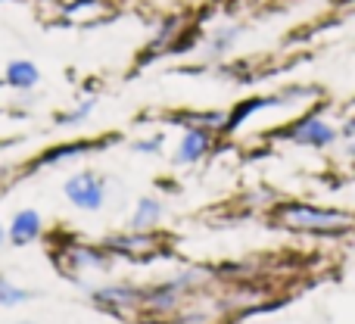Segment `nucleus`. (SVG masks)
I'll return each mask as SVG.
<instances>
[{"label":"nucleus","mask_w":355,"mask_h":324,"mask_svg":"<svg viewBox=\"0 0 355 324\" xmlns=\"http://www.w3.org/2000/svg\"><path fill=\"white\" fill-rule=\"evenodd\" d=\"M275 221L290 231H309V234H324V237H340V234L355 231V219L337 209H318L306 206V203H287L275 212Z\"/></svg>","instance_id":"obj_1"},{"label":"nucleus","mask_w":355,"mask_h":324,"mask_svg":"<svg viewBox=\"0 0 355 324\" xmlns=\"http://www.w3.org/2000/svg\"><path fill=\"white\" fill-rule=\"evenodd\" d=\"M66 196L75 203L78 209H100L103 206V181L91 171H81V175H72L66 181Z\"/></svg>","instance_id":"obj_2"},{"label":"nucleus","mask_w":355,"mask_h":324,"mask_svg":"<svg viewBox=\"0 0 355 324\" xmlns=\"http://www.w3.org/2000/svg\"><path fill=\"white\" fill-rule=\"evenodd\" d=\"M290 137L296 144H306V147H327V144L337 141V131L331 125H324L321 119H306V122H300L290 131Z\"/></svg>","instance_id":"obj_3"},{"label":"nucleus","mask_w":355,"mask_h":324,"mask_svg":"<svg viewBox=\"0 0 355 324\" xmlns=\"http://www.w3.org/2000/svg\"><path fill=\"white\" fill-rule=\"evenodd\" d=\"M106 246L128 259H135V262H144V259L156 250V237H141V234H135V237H110Z\"/></svg>","instance_id":"obj_4"},{"label":"nucleus","mask_w":355,"mask_h":324,"mask_svg":"<svg viewBox=\"0 0 355 324\" xmlns=\"http://www.w3.org/2000/svg\"><path fill=\"white\" fill-rule=\"evenodd\" d=\"M209 144H212V135H209L206 128H190L187 135L181 137V147H178V162L200 160V156L209 150Z\"/></svg>","instance_id":"obj_5"},{"label":"nucleus","mask_w":355,"mask_h":324,"mask_svg":"<svg viewBox=\"0 0 355 324\" xmlns=\"http://www.w3.org/2000/svg\"><path fill=\"white\" fill-rule=\"evenodd\" d=\"M3 78H6V85H10V87L28 91V87H35V85H37L41 72H37V66H35V62H28V60H12L10 66H6Z\"/></svg>","instance_id":"obj_6"},{"label":"nucleus","mask_w":355,"mask_h":324,"mask_svg":"<svg viewBox=\"0 0 355 324\" xmlns=\"http://www.w3.org/2000/svg\"><path fill=\"white\" fill-rule=\"evenodd\" d=\"M37 234H41V215H37L35 209H22V212H16L12 228H10L12 244H28V240H35Z\"/></svg>","instance_id":"obj_7"},{"label":"nucleus","mask_w":355,"mask_h":324,"mask_svg":"<svg viewBox=\"0 0 355 324\" xmlns=\"http://www.w3.org/2000/svg\"><path fill=\"white\" fill-rule=\"evenodd\" d=\"M97 302H110V306H135V302L144 300L141 290H131V287H103L94 293Z\"/></svg>","instance_id":"obj_8"},{"label":"nucleus","mask_w":355,"mask_h":324,"mask_svg":"<svg viewBox=\"0 0 355 324\" xmlns=\"http://www.w3.org/2000/svg\"><path fill=\"white\" fill-rule=\"evenodd\" d=\"M66 262H72L75 268H103L106 259L97 250H91V246H69Z\"/></svg>","instance_id":"obj_9"},{"label":"nucleus","mask_w":355,"mask_h":324,"mask_svg":"<svg viewBox=\"0 0 355 324\" xmlns=\"http://www.w3.org/2000/svg\"><path fill=\"white\" fill-rule=\"evenodd\" d=\"M159 212H162L159 200L144 196V200L137 203V212H135V219H131V225H135V228H153L156 221H159Z\"/></svg>","instance_id":"obj_10"},{"label":"nucleus","mask_w":355,"mask_h":324,"mask_svg":"<svg viewBox=\"0 0 355 324\" xmlns=\"http://www.w3.org/2000/svg\"><path fill=\"white\" fill-rule=\"evenodd\" d=\"M240 31H243V28H240V25H225V28H218L212 37H209V47H206V50H209V53H212V56L225 53L227 47H234V41H237V37H240Z\"/></svg>","instance_id":"obj_11"},{"label":"nucleus","mask_w":355,"mask_h":324,"mask_svg":"<svg viewBox=\"0 0 355 324\" xmlns=\"http://www.w3.org/2000/svg\"><path fill=\"white\" fill-rule=\"evenodd\" d=\"M22 300H28V293H25V290H19V287H12L10 281H3V278H0V306H19Z\"/></svg>","instance_id":"obj_12"},{"label":"nucleus","mask_w":355,"mask_h":324,"mask_svg":"<svg viewBox=\"0 0 355 324\" xmlns=\"http://www.w3.org/2000/svg\"><path fill=\"white\" fill-rule=\"evenodd\" d=\"M94 106H97V100L91 97V100H85V103H81L75 112H69V116H60V119H56V122H60V125H75V122H85V119L91 116V110H94Z\"/></svg>","instance_id":"obj_13"},{"label":"nucleus","mask_w":355,"mask_h":324,"mask_svg":"<svg viewBox=\"0 0 355 324\" xmlns=\"http://www.w3.org/2000/svg\"><path fill=\"white\" fill-rule=\"evenodd\" d=\"M162 141H144V144H135V150H144V153H159Z\"/></svg>","instance_id":"obj_14"},{"label":"nucleus","mask_w":355,"mask_h":324,"mask_svg":"<svg viewBox=\"0 0 355 324\" xmlns=\"http://www.w3.org/2000/svg\"><path fill=\"white\" fill-rule=\"evenodd\" d=\"M343 135L349 137V141H355V122H349V125H346V128H343Z\"/></svg>","instance_id":"obj_15"},{"label":"nucleus","mask_w":355,"mask_h":324,"mask_svg":"<svg viewBox=\"0 0 355 324\" xmlns=\"http://www.w3.org/2000/svg\"><path fill=\"white\" fill-rule=\"evenodd\" d=\"M3 240H6V234H3V228H0V244H3Z\"/></svg>","instance_id":"obj_16"},{"label":"nucleus","mask_w":355,"mask_h":324,"mask_svg":"<svg viewBox=\"0 0 355 324\" xmlns=\"http://www.w3.org/2000/svg\"><path fill=\"white\" fill-rule=\"evenodd\" d=\"M19 324H35V321H19Z\"/></svg>","instance_id":"obj_17"}]
</instances>
